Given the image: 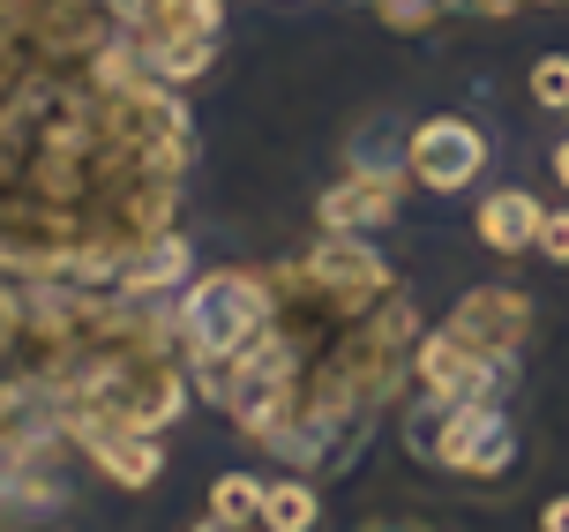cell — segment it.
Masks as SVG:
<instances>
[{"mask_svg": "<svg viewBox=\"0 0 569 532\" xmlns=\"http://www.w3.org/2000/svg\"><path fill=\"white\" fill-rule=\"evenodd\" d=\"M142 60H150V76L158 83H196L202 68L218 60V38H196V30H180V38H142Z\"/></svg>", "mask_w": 569, "mask_h": 532, "instance_id": "obj_10", "label": "cell"}, {"mask_svg": "<svg viewBox=\"0 0 569 532\" xmlns=\"http://www.w3.org/2000/svg\"><path fill=\"white\" fill-rule=\"evenodd\" d=\"M262 525H270V532H315V487H308V480H278V487H262Z\"/></svg>", "mask_w": 569, "mask_h": 532, "instance_id": "obj_11", "label": "cell"}, {"mask_svg": "<svg viewBox=\"0 0 569 532\" xmlns=\"http://www.w3.org/2000/svg\"><path fill=\"white\" fill-rule=\"evenodd\" d=\"M427 450H435V465H450V473H465V480L510 473L517 435H510V421H502V397H457V405H442V427L427 435Z\"/></svg>", "mask_w": 569, "mask_h": 532, "instance_id": "obj_3", "label": "cell"}, {"mask_svg": "<svg viewBox=\"0 0 569 532\" xmlns=\"http://www.w3.org/2000/svg\"><path fill=\"white\" fill-rule=\"evenodd\" d=\"M540 203L525 196V188H502V196H487L480 203V240L495 255H525V248H540Z\"/></svg>", "mask_w": 569, "mask_h": 532, "instance_id": "obj_9", "label": "cell"}, {"mask_svg": "<svg viewBox=\"0 0 569 532\" xmlns=\"http://www.w3.org/2000/svg\"><path fill=\"white\" fill-rule=\"evenodd\" d=\"M180 278H188V240L166 225L158 240H142V248L128 255V270L113 278V293L120 301H150V293H172Z\"/></svg>", "mask_w": 569, "mask_h": 532, "instance_id": "obj_7", "label": "cell"}, {"mask_svg": "<svg viewBox=\"0 0 569 532\" xmlns=\"http://www.w3.org/2000/svg\"><path fill=\"white\" fill-rule=\"evenodd\" d=\"M412 361V301L398 278H322L315 263L270 270V315L232 361L202 367L196 397L232 413L284 465H338L345 443L382 413Z\"/></svg>", "mask_w": 569, "mask_h": 532, "instance_id": "obj_2", "label": "cell"}, {"mask_svg": "<svg viewBox=\"0 0 569 532\" xmlns=\"http://www.w3.org/2000/svg\"><path fill=\"white\" fill-rule=\"evenodd\" d=\"M555 180L569 188V142H555Z\"/></svg>", "mask_w": 569, "mask_h": 532, "instance_id": "obj_17", "label": "cell"}, {"mask_svg": "<svg viewBox=\"0 0 569 532\" xmlns=\"http://www.w3.org/2000/svg\"><path fill=\"white\" fill-rule=\"evenodd\" d=\"M540 255L547 263H569V210H547L540 218Z\"/></svg>", "mask_w": 569, "mask_h": 532, "instance_id": "obj_14", "label": "cell"}, {"mask_svg": "<svg viewBox=\"0 0 569 532\" xmlns=\"http://www.w3.org/2000/svg\"><path fill=\"white\" fill-rule=\"evenodd\" d=\"M188 158V106L113 0H0V270L113 285Z\"/></svg>", "mask_w": 569, "mask_h": 532, "instance_id": "obj_1", "label": "cell"}, {"mask_svg": "<svg viewBox=\"0 0 569 532\" xmlns=\"http://www.w3.org/2000/svg\"><path fill=\"white\" fill-rule=\"evenodd\" d=\"M90 450V465L113 480V487H150V480L166 473V450H158V435H136V427H113V435H98Z\"/></svg>", "mask_w": 569, "mask_h": 532, "instance_id": "obj_8", "label": "cell"}, {"mask_svg": "<svg viewBox=\"0 0 569 532\" xmlns=\"http://www.w3.org/2000/svg\"><path fill=\"white\" fill-rule=\"evenodd\" d=\"M188 532H240V525H226V518H202V525H188Z\"/></svg>", "mask_w": 569, "mask_h": 532, "instance_id": "obj_18", "label": "cell"}, {"mask_svg": "<svg viewBox=\"0 0 569 532\" xmlns=\"http://www.w3.org/2000/svg\"><path fill=\"white\" fill-rule=\"evenodd\" d=\"M442 331H450L457 345H472L480 361H517V345L532 331V301L510 293V285H487V293H465V301H457V315Z\"/></svg>", "mask_w": 569, "mask_h": 532, "instance_id": "obj_5", "label": "cell"}, {"mask_svg": "<svg viewBox=\"0 0 569 532\" xmlns=\"http://www.w3.org/2000/svg\"><path fill=\"white\" fill-rule=\"evenodd\" d=\"M210 518H226V525H256V518H262V480L226 473L218 487H210Z\"/></svg>", "mask_w": 569, "mask_h": 532, "instance_id": "obj_12", "label": "cell"}, {"mask_svg": "<svg viewBox=\"0 0 569 532\" xmlns=\"http://www.w3.org/2000/svg\"><path fill=\"white\" fill-rule=\"evenodd\" d=\"M398 173H382V166H368V173H352V180H338L330 196L315 203V218H322V233H375V225H390L398 218Z\"/></svg>", "mask_w": 569, "mask_h": 532, "instance_id": "obj_6", "label": "cell"}, {"mask_svg": "<svg viewBox=\"0 0 569 532\" xmlns=\"http://www.w3.org/2000/svg\"><path fill=\"white\" fill-rule=\"evenodd\" d=\"M540 532H569V495H562V503H547V518H540Z\"/></svg>", "mask_w": 569, "mask_h": 532, "instance_id": "obj_15", "label": "cell"}, {"mask_svg": "<svg viewBox=\"0 0 569 532\" xmlns=\"http://www.w3.org/2000/svg\"><path fill=\"white\" fill-rule=\"evenodd\" d=\"M457 8H487V16H510V8H532V0H457Z\"/></svg>", "mask_w": 569, "mask_h": 532, "instance_id": "obj_16", "label": "cell"}, {"mask_svg": "<svg viewBox=\"0 0 569 532\" xmlns=\"http://www.w3.org/2000/svg\"><path fill=\"white\" fill-rule=\"evenodd\" d=\"M487 166V136L472 128V120H427V128H412V180H420L427 196H457V188H472Z\"/></svg>", "mask_w": 569, "mask_h": 532, "instance_id": "obj_4", "label": "cell"}, {"mask_svg": "<svg viewBox=\"0 0 569 532\" xmlns=\"http://www.w3.org/2000/svg\"><path fill=\"white\" fill-rule=\"evenodd\" d=\"M532 98H540L547 112H569V53H547L540 68H532Z\"/></svg>", "mask_w": 569, "mask_h": 532, "instance_id": "obj_13", "label": "cell"}]
</instances>
